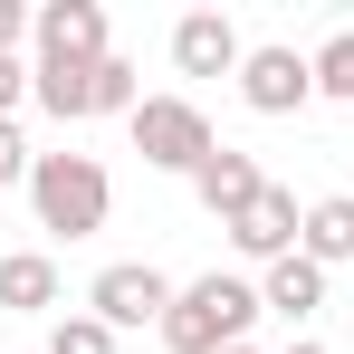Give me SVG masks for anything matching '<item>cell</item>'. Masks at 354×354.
<instances>
[{"label":"cell","instance_id":"1","mask_svg":"<svg viewBox=\"0 0 354 354\" xmlns=\"http://www.w3.org/2000/svg\"><path fill=\"white\" fill-rule=\"evenodd\" d=\"M259 316H268L259 288L230 278V268H211V278H192V288L173 297L163 345H173V354H230V345H249V326H259Z\"/></svg>","mask_w":354,"mask_h":354},{"label":"cell","instance_id":"2","mask_svg":"<svg viewBox=\"0 0 354 354\" xmlns=\"http://www.w3.org/2000/svg\"><path fill=\"white\" fill-rule=\"evenodd\" d=\"M29 201H39V230L96 239L106 211H115V182H106L96 153H39V163H29Z\"/></svg>","mask_w":354,"mask_h":354},{"label":"cell","instance_id":"3","mask_svg":"<svg viewBox=\"0 0 354 354\" xmlns=\"http://www.w3.org/2000/svg\"><path fill=\"white\" fill-rule=\"evenodd\" d=\"M124 124H134V153H144L153 173H201V163L221 153V134H211V115H201L192 96H144Z\"/></svg>","mask_w":354,"mask_h":354},{"label":"cell","instance_id":"4","mask_svg":"<svg viewBox=\"0 0 354 354\" xmlns=\"http://www.w3.org/2000/svg\"><path fill=\"white\" fill-rule=\"evenodd\" d=\"M39 106L58 124H86V115H134L144 96H134V67L124 58H96V67H39V86H29Z\"/></svg>","mask_w":354,"mask_h":354},{"label":"cell","instance_id":"5","mask_svg":"<svg viewBox=\"0 0 354 354\" xmlns=\"http://www.w3.org/2000/svg\"><path fill=\"white\" fill-rule=\"evenodd\" d=\"M173 278H163V268H144V259H124V268H106V278H96V288H86V306H96V316H106V326H163V316H173Z\"/></svg>","mask_w":354,"mask_h":354},{"label":"cell","instance_id":"6","mask_svg":"<svg viewBox=\"0 0 354 354\" xmlns=\"http://www.w3.org/2000/svg\"><path fill=\"white\" fill-rule=\"evenodd\" d=\"M239 96H249V115H297V106L316 96V58H297V48H249V58H239Z\"/></svg>","mask_w":354,"mask_h":354},{"label":"cell","instance_id":"7","mask_svg":"<svg viewBox=\"0 0 354 354\" xmlns=\"http://www.w3.org/2000/svg\"><path fill=\"white\" fill-rule=\"evenodd\" d=\"M106 58V10L96 0H48L39 10V67H96Z\"/></svg>","mask_w":354,"mask_h":354},{"label":"cell","instance_id":"8","mask_svg":"<svg viewBox=\"0 0 354 354\" xmlns=\"http://www.w3.org/2000/svg\"><path fill=\"white\" fill-rule=\"evenodd\" d=\"M230 239H239V259H268V268H278V259H297V239H306L297 192H278V182H268V192H259V201L230 221Z\"/></svg>","mask_w":354,"mask_h":354},{"label":"cell","instance_id":"9","mask_svg":"<svg viewBox=\"0 0 354 354\" xmlns=\"http://www.w3.org/2000/svg\"><path fill=\"white\" fill-rule=\"evenodd\" d=\"M239 58H249V48H239V29L221 19V10H192V19L173 29V67L182 77H239Z\"/></svg>","mask_w":354,"mask_h":354},{"label":"cell","instance_id":"10","mask_svg":"<svg viewBox=\"0 0 354 354\" xmlns=\"http://www.w3.org/2000/svg\"><path fill=\"white\" fill-rule=\"evenodd\" d=\"M192 192H201V211H221V230H230V221L268 192V182H259V163H249V153H230V144H221V153L192 173Z\"/></svg>","mask_w":354,"mask_h":354},{"label":"cell","instance_id":"11","mask_svg":"<svg viewBox=\"0 0 354 354\" xmlns=\"http://www.w3.org/2000/svg\"><path fill=\"white\" fill-rule=\"evenodd\" d=\"M316 268H345L354 259V192H326L316 211H306V239H297Z\"/></svg>","mask_w":354,"mask_h":354},{"label":"cell","instance_id":"12","mask_svg":"<svg viewBox=\"0 0 354 354\" xmlns=\"http://www.w3.org/2000/svg\"><path fill=\"white\" fill-rule=\"evenodd\" d=\"M316 297H326V268H316L306 249H297V259H278V268L259 278V306H268V316H306Z\"/></svg>","mask_w":354,"mask_h":354},{"label":"cell","instance_id":"13","mask_svg":"<svg viewBox=\"0 0 354 354\" xmlns=\"http://www.w3.org/2000/svg\"><path fill=\"white\" fill-rule=\"evenodd\" d=\"M0 306H19V316L58 306V268H48L39 249H10V259H0Z\"/></svg>","mask_w":354,"mask_h":354},{"label":"cell","instance_id":"14","mask_svg":"<svg viewBox=\"0 0 354 354\" xmlns=\"http://www.w3.org/2000/svg\"><path fill=\"white\" fill-rule=\"evenodd\" d=\"M316 96H345L354 106V29H335V39L316 48Z\"/></svg>","mask_w":354,"mask_h":354},{"label":"cell","instance_id":"15","mask_svg":"<svg viewBox=\"0 0 354 354\" xmlns=\"http://www.w3.org/2000/svg\"><path fill=\"white\" fill-rule=\"evenodd\" d=\"M48 354H115V326H106V316H58Z\"/></svg>","mask_w":354,"mask_h":354},{"label":"cell","instance_id":"16","mask_svg":"<svg viewBox=\"0 0 354 354\" xmlns=\"http://www.w3.org/2000/svg\"><path fill=\"white\" fill-rule=\"evenodd\" d=\"M29 163H39V153L19 144V124L0 115V192H10V182H29Z\"/></svg>","mask_w":354,"mask_h":354},{"label":"cell","instance_id":"17","mask_svg":"<svg viewBox=\"0 0 354 354\" xmlns=\"http://www.w3.org/2000/svg\"><path fill=\"white\" fill-rule=\"evenodd\" d=\"M29 86H39V67H19V58H0V115H10V106H19V96H29Z\"/></svg>","mask_w":354,"mask_h":354},{"label":"cell","instance_id":"18","mask_svg":"<svg viewBox=\"0 0 354 354\" xmlns=\"http://www.w3.org/2000/svg\"><path fill=\"white\" fill-rule=\"evenodd\" d=\"M19 29H29V10H19V0H0V58L19 48Z\"/></svg>","mask_w":354,"mask_h":354},{"label":"cell","instance_id":"19","mask_svg":"<svg viewBox=\"0 0 354 354\" xmlns=\"http://www.w3.org/2000/svg\"><path fill=\"white\" fill-rule=\"evenodd\" d=\"M297 354H326V345H297Z\"/></svg>","mask_w":354,"mask_h":354},{"label":"cell","instance_id":"20","mask_svg":"<svg viewBox=\"0 0 354 354\" xmlns=\"http://www.w3.org/2000/svg\"><path fill=\"white\" fill-rule=\"evenodd\" d=\"M230 354H259V345H230Z\"/></svg>","mask_w":354,"mask_h":354}]
</instances>
